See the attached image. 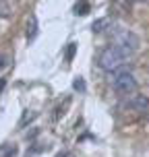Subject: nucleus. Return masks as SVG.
<instances>
[{
    "label": "nucleus",
    "mask_w": 149,
    "mask_h": 157,
    "mask_svg": "<svg viewBox=\"0 0 149 157\" xmlns=\"http://www.w3.org/2000/svg\"><path fill=\"white\" fill-rule=\"evenodd\" d=\"M87 13H89V4H87V0L77 2V6H75V15H87Z\"/></svg>",
    "instance_id": "6e6552de"
},
{
    "label": "nucleus",
    "mask_w": 149,
    "mask_h": 157,
    "mask_svg": "<svg viewBox=\"0 0 149 157\" xmlns=\"http://www.w3.org/2000/svg\"><path fill=\"white\" fill-rule=\"evenodd\" d=\"M58 157H73V155H71V153H60Z\"/></svg>",
    "instance_id": "4468645a"
},
{
    "label": "nucleus",
    "mask_w": 149,
    "mask_h": 157,
    "mask_svg": "<svg viewBox=\"0 0 149 157\" xmlns=\"http://www.w3.org/2000/svg\"><path fill=\"white\" fill-rule=\"evenodd\" d=\"M75 50H77V44H69V50H66V60L69 62L75 58Z\"/></svg>",
    "instance_id": "9b49d317"
},
{
    "label": "nucleus",
    "mask_w": 149,
    "mask_h": 157,
    "mask_svg": "<svg viewBox=\"0 0 149 157\" xmlns=\"http://www.w3.org/2000/svg\"><path fill=\"white\" fill-rule=\"evenodd\" d=\"M128 108L139 112V114H145V112H149V99L145 95H133L128 99Z\"/></svg>",
    "instance_id": "20e7f679"
},
{
    "label": "nucleus",
    "mask_w": 149,
    "mask_h": 157,
    "mask_svg": "<svg viewBox=\"0 0 149 157\" xmlns=\"http://www.w3.org/2000/svg\"><path fill=\"white\" fill-rule=\"evenodd\" d=\"M131 2H137V4H141V2H149V0H131Z\"/></svg>",
    "instance_id": "2eb2a0df"
},
{
    "label": "nucleus",
    "mask_w": 149,
    "mask_h": 157,
    "mask_svg": "<svg viewBox=\"0 0 149 157\" xmlns=\"http://www.w3.org/2000/svg\"><path fill=\"white\" fill-rule=\"evenodd\" d=\"M112 89L116 91L118 95H131L137 91V78H135L133 72L128 71H118L112 78Z\"/></svg>",
    "instance_id": "f03ea898"
},
{
    "label": "nucleus",
    "mask_w": 149,
    "mask_h": 157,
    "mask_svg": "<svg viewBox=\"0 0 149 157\" xmlns=\"http://www.w3.org/2000/svg\"><path fill=\"white\" fill-rule=\"evenodd\" d=\"M131 56H133V52H128L124 48L112 44V46L104 48L102 52H100L97 64H100V68L106 71V72H118L124 64L131 62Z\"/></svg>",
    "instance_id": "f257e3e1"
},
{
    "label": "nucleus",
    "mask_w": 149,
    "mask_h": 157,
    "mask_svg": "<svg viewBox=\"0 0 149 157\" xmlns=\"http://www.w3.org/2000/svg\"><path fill=\"white\" fill-rule=\"evenodd\" d=\"M4 85H6V78H0V93H2V89H4Z\"/></svg>",
    "instance_id": "ddd939ff"
},
{
    "label": "nucleus",
    "mask_w": 149,
    "mask_h": 157,
    "mask_svg": "<svg viewBox=\"0 0 149 157\" xmlns=\"http://www.w3.org/2000/svg\"><path fill=\"white\" fill-rule=\"evenodd\" d=\"M114 44L128 50V52H135L139 48V37L128 29H114Z\"/></svg>",
    "instance_id": "7ed1b4c3"
},
{
    "label": "nucleus",
    "mask_w": 149,
    "mask_h": 157,
    "mask_svg": "<svg viewBox=\"0 0 149 157\" xmlns=\"http://www.w3.org/2000/svg\"><path fill=\"white\" fill-rule=\"evenodd\" d=\"M73 87H75L77 91H85V81H83L81 77H77V78H75V83H73Z\"/></svg>",
    "instance_id": "9d476101"
},
{
    "label": "nucleus",
    "mask_w": 149,
    "mask_h": 157,
    "mask_svg": "<svg viewBox=\"0 0 149 157\" xmlns=\"http://www.w3.org/2000/svg\"><path fill=\"white\" fill-rule=\"evenodd\" d=\"M8 15H10V6L4 0H0V17H8Z\"/></svg>",
    "instance_id": "1a4fd4ad"
},
{
    "label": "nucleus",
    "mask_w": 149,
    "mask_h": 157,
    "mask_svg": "<svg viewBox=\"0 0 149 157\" xmlns=\"http://www.w3.org/2000/svg\"><path fill=\"white\" fill-rule=\"evenodd\" d=\"M17 155V147L10 145V143H4L0 145V157H15Z\"/></svg>",
    "instance_id": "0eeeda50"
},
{
    "label": "nucleus",
    "mask_w": 149,
    "mask_h": 157,
    "mask_svg": "<svg viewBox=\"0 0 149 157\" xmlns=\"http://www.w3.org/2000/svg\"><path fill=\"white\" fill-rule=\"evenodd\" d=\"M108 27H110V19H108V17H102V19L93 21V25H91V31H93V33H102V31H106Z\"/></svg>",
    "instance_id": "423d86ee"
},
{
    "label": "nucleus",
    "mask_w": 149,
    "mask_h": 157,
    "mask_svg": "<svg viewBox=\"0 0 149 157\" xmlns=\"http://www.w3.org/2000/svg\"><path fill=\"white\" fill-rule=\"evenodd\" d=\"M4 66H6V56L0 54V68H4Z\"/></svg>",
    "instance_id": "f8f14e48"
},
{
    "label": "nucleus",
    "mask_w": 149,
    "mask_h": 157,
    "mask_svg": "<svg viewBox=\"0 0 149 157\" xmlns=\"http://www.w3.org/2000/svg\"><path fill=\"white\" fill-rule=\"evenodd\" d=\"M35 35H37V17L31 15V17H29V23H27V39L33 41Z\"/></svg>",
    "instance_id": "39448f33"
}]
</instances>
